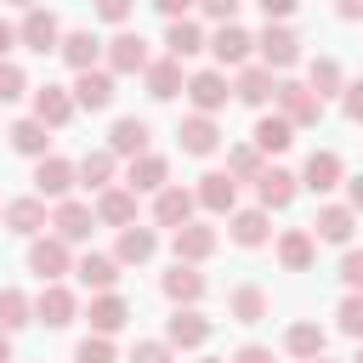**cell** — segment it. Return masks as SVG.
<instances>
[{
  "label": "cell",
  "mask_w": 363,
  "mask_h": 363,
  "mask_svg": "<svg viewBox=\"0 0 363 363\" xmlns=\"http://www.w3.org/2000/svg\"><path fill=\"white\" fill-rule=\"evenodd\" d=\"M79 187V176H74V159H62V153H45V159H34V193L40 199H68Z\"/></svg>",
  "instance_id": "cell-7"
},
{
  "label": "cell",
  "mask_w": 363,
  "mask_h": 363,
  "mask_svg": "<svg viewBox=\"0 0 363 363\" xmlns=\"http://www.w3.org/2000/svg\"><path fill=\"white\" fill-rule=\"evenodd\" d=\"M227 318H233V323H261V318H267V289H261V284H238V289L227 295Z\"/></svg>",
  "instance_id": "cell-39"
},
{
  "label": "cell",
  "mask_w": 363,
  "mask_h": 363,
  "mask_svg": "<svg viewBox=\"0 0 363 363\" xmlns=\"http://www.w3.org/2000/svg\"><path fill=\"white\" fill-rule=\"evenodd\" d=\"M199 363H227V357H199Z\"/></svg>",
  "instance_id": "cell-59"
},
{
  "label": "cell",
  "mask_w": 363,
  "mask_h": 363,
  "mask_svg": "<svg viewBox=\"0 0 363 363\" xmlns=\"http://www.w3.org/2000/svg\"><path fill=\"white\" fill-rule=\"evenodd\" d=\"M193 6H199V11H204V17H210V23H233V17H238V6H244V0H193Z\"/></svg>",
  "instance_id": "cell-47"
},
{
  "label": "cell",
  "mask_w": 363,
  "mask_h": 363,
  "mask_svg": "<svg viewBox=\"0 0 363 363\" xmlns=\"http://www.w3.org/2000/svg\"><path fill=\"white\" fill-rule=\"evenodd\" d=\"M272 102H278V113L301 130V125H318L323 119V102L306 91V79H278V91H272Z\"/></svg>",
  "instance_id": "cell-6"
},
{
  "label": "cell",
  "mask_w": 363,
  "mask_h": 363,
  "mask_svg": "<svg viewBox=\"0 0 363 363\" xmlns=\"http://www.w3.org/2000/svg\"><path fill=\"white\" fill-rule=\"evenodd\" d=\"M125 187H130V193H159V187H170V159H164V153H142V159H130Z\"/></svg>",
  "instance_id": "cell-29"
},
{
  "label": "cell",
  "mask_w": 363,
  "mask_h": 363,
  "mask_svg": "<svg viewBox=\"0 0 363 363\" xmlns=\"http://www.w3.org/2000/svg\"><path fill=\"white\" fill-rule=\"evenodd\" d=\"M74 278H79L85 289H96V295H102V289H113V284H119V261H113V255L85 250V255L74 261Z\"/></svg>",
  "instance_id": "cell-35"
},
{
  "label": "cell",
  "mask_w": 363,
  "mask_h": 363,
  "mask_svg": "<svg viewBox=\"0 0 363 363\" xmlns=\"http://www.w3.org/2000/svg\"><path fill=\"white\" fill-rule=\"evenodd\" d=\"M74 108H91V113H102L108 102H113V74L108 68H85V74H74Z\"/></svg>",
  "instance_id": "cell-26"
},
{
  "label": "cell",
  "mask_w": 363,
  "mask_h": 363,
  "mask_svg": "<svg viewBox=\"0 0 363 363\" xmlns=\"http://www.w3.org/2000/svg\"><path fill=\"white\" fill-rule=\"evenodd\" d=\"M352 363H363V346H357V357H352Z\"/></svg>",
  "instance_id": "cell-61"
},
{
  "label": "cell",
  "mask_w": 363,
  "mask_h": 363,
  "mask_svg": "<svg viewBox=\"0 0 363 363\" xmlns=\"http://www.w3.org/2000/svg\"><path fill=\"white\" fill-rule=\"evenodd\" d=\"M204 51H210V57H216V68L227 74V68H244V62H250L255 34H250V28H238V23H216V34L204 40Z\"/></svg>",
  "instance_id": "cell-3"
},
{
  "label": "cell",
  "mask_w": 363,
  "mask_h": 363,
  "mask_svg": "<svg viewBox=\"0 0 363 363\" xmlns=\"http://www.w3.org/2000/svg\"><path fill=\"white\" fill-rule=\"evenodd\" d=\"M176 142H182V153H193V159H210V153L221 147V125H216L210 113H187V119L176 125Z\"/></svg>",
  "instance_id": "cell-15"
},
{
  "label": "cell",
  "mask_w": 363,
  "mask_h": 363,
  "mask_svg": "<svg viewBox=\"0 0 363 363\" xmlns=\"http://www.w3.org/2000/svg\"><path fill=\"white\" fill-rule=\"evenodd\" d=\"M0 363H11V335L0 329Z\"/></svg>",
  "instance_id": "cell-57"
},
{
  "label": "cell",
  "mask_w": 363,
  "mask_h": 363,
  "mask_svg": "<svg viewBox=\"0 0 363 363\" xmlns=\"http://www.w3.org/2000/svg\"><path fill=\"white\" fill-rule=\"evenodd\" d=\"M346 210H352V216L363 210V176H346Z\"/></svg>",
  "instance_id": "cell-54"
},
{
  "label": "cell",
  "mask_w": 363,
  "mask_h": 363,
  "mask_svg": "<svg viewBox=\"0 0 363 363\" xmlns=\"http://www.w3.org/2000/svg\"><path fill=\"white\" fill-rule=\"evenodd\" d=\"M28 272H34L40 284H62V272H74V255H68V244H62L57 233H40V238H28Z\"/></svg>",
  "instance_id": "cell-2"
},
{
  "label": "cell",
  "mask_w": 363,
  "mask_h": 363,
  "mask_svg": "<svg viewBox=\"0 0 363 363\" xmlns=\"http://www.w3.org/2000/svg\"><path fill=\"white\" fill-rule=\"evenodd\" d=\"M193 210H199V199H193V187H182V182H170V187H159L153 193V221L159 227H182V221H193Z\"/></svg>",
  "instance_id": "cell-17"
},
{
  "label": "cell",
  "mask_w": 363,
  "mask_h": 363,
  "mask_svg": "<svg viewBox=\"0 0 363 363\" xmlns=\"http://www.w3.org/2000/svg\"><path fill=\"white\" fill-rule=\"evenodd\" d=\"M0 216H6V233H17V238H40V233L51 227V216H45V199H40V193H28V199H11Z\"/></svg>",
  "instance_id": "cell-18"
},
{
  "label": "cell",
  "mask_w": 363,
  "mask_h": 363,
  "mask_svg": "<svg viewBox=\"0 0 363 363\" xmlns=\"http://www.w3.org/2000/svg\"><path fill=\"white\" fill-rule=\"evenodd\" d=\"M340 284H346L352 295H363V250H346V255H340Z\"/></svg>",
  "instance_id": "cell-46"
},
{
  "label": "cell",
  "mask_w": 363,
  "mask_h": 363,
  "mask_svg": "<svg viewBox=\"0 0 363 363\" xmlns=\"http://www.w3.org/2000/svg\"><path fill=\"white\" fill-rule=\"evenodd\" d=\"M227 363H278V357H272V346H255V340H250V346H238Z\"/></svg>",
  "instance_id": "cell-51"
},
{
  "label": "cell",
  "mask_w": 363,
  "mask_h": 363,
  "mask_svg": "<svg viewBox=\"0 0 363 363\" xmlns=\"http://www.w3.org/2000/svg\"><path fill=\"white\" fill-rule=\"evenodd\" d=\"M91 210H96L102 227H130V221H136V193H130V187H102Z\"/></svg>",
  "instance_id": "cell-31"
},
{
  "label": "cell",
  "mask_w": 363,
  "mask_h": 363,
  "mask_svg": "<svg viewBox=\"0 0 363 363\" xmlns=\"http://www.w3.org/2000/svg\"><path fill=\"white\" fill-rule=\"evenodd\" d=\"M159 289H164V301H170V306H199L210 284H204V272H199V267L176 261V267H170V272L159 278Z\"/></svg>",
  "instance_id": "cell-21"
},
{
  "label": "cell",
  "mask_w": 363,
  "mask_h": 363,
  "mask_svg": "<svg viewBox=\"0 0 363 363\" xmlns=\"http://www.w3.org/2000/svg\"><path fill=\"white\" fill-rule=\"evenodd\" d=\"M182 96L193 102V113H221L227 108V96H233V85H227V74L221 68H199V74H187V85H182Z\"/></svg>",
  "instance_id": "cell-4"
},
{
  "label": "cell",
  "mask_w": 363,
  "mask_h": 363,
  "mask_svg": "<svg viewBox=\"0 0 363 363\" xmlns=\"http://www.w3.org/2000/svg\"><path fill=\"white\" fill-rule=\"evenodd\" d=\"M11 6H23V11H34V6H40V0H11Z\"/></svg>",
  "instance_id": "cell-58"
},
{
  "label": "cell",
  "mask_w": 363,
  "mask_h": 363,
  "mask_svg": "<svg viewBox=\"0 0 363 363\" xmlns=\"http://www.w3.org/2000/svg\"><path fill=\"white\" fill-rule=\"evenodd\" d=\"M295 182H301L306 193H329V187H340V182H346V164H340V153H335V147H312Z\"/></svg>",
  "instance_id": "cell-9"
},
{
  "label": "cell",
  "mask_w": 363,
  "mask_h": 363,
  "mask_svg": "<svg viewBox=\"0 0 363 363\" xmlns=\"http://www.w3.org/2000/svg\"><path fill=\"white\" fill-rule=\"evenodd\" d=\"M125 318H130V301H125V295H113V289L91 295V306H85V323H91V335H108V340L125 329Z\"/></svg>",
  "instance_id": "cell-22"
},
{
  "label": "cell",
  "mask_w": 363,
  "mask_h": 363,
  "mask_svg": "<svg viewBox=\"0 0 363 363\" xmlns=\"http://www.w3.org/2000/svg\"><path fill=\"white\" fill-rule=\"evenodd\" d=\"M323 346H329V335H323L318 323H289V335H284V352H289V357H301V363L323 357Z\"/></svg>",
  "instance_id": "cell-40"
},
{
  "label": "cell",
  "mask_w": 363,
  "mask_h": 363,
  "mask_svg": "<svg viewBox=\"0 0 363 363\" xmlns=\"http://www.w3.org/2000/svg\"><path fill=\"white\" fill-rule=\"evenodd\" d=\"M74 363H113V340L108 335H85L74 346Z\"/></svg>",
  "instance_id": "cell-44"
},
{
  "label": "cell",
  "mask_w": 363,
  "mask_h": 363,
  "mask_svg": "<svg viewBox=\"0 0 363 363\" xmlns=\"http://www.w3.org/2000/svg\"><path fill=\"white\" fill-rule=\"evenodd\" d=\"M130 6H136V0H96V17H102V23H125Z\"/></svg>",
  "instance_id": "cell-50"
},
{
  "label": "cell",
  "mask_w": 363,
  "mask_h": 363,
  "mask_svg": "<svg viewBox=\"0 0 363 363\" xmlns=\"http://www.w3.org/2000/svg\"><path fill=\"white\" fill-rule=\"evenodd\" d=\"M113 164H119V159H113L108 147H91V153H85V159L74 164V176H79V187L102 193V187H113Z\"/></svg>",
  "instance_id": "cell-38"
},
{
  "label": "cell",
  "mask_w": 363,
  "mask_h": 363,
  "mask_svg": "<svg viewBox=\"0 0 363 363\" xmlns=\"http://www.w3.org/2000/svg\"><path fill=\"white\" fill-rule=\"evenodd\" d=\"M335 323H340V335L363 340V295H352V289H346V301L335 306Z\"/></svg>",
  "instance_id": "cell-43"
},
{
  "label": "cell",
  "mask_w": 363,
  "mask_h": 363,
  "mask_svg": "<svg viewBox=\"0 0 363 363\" xmlns=\"http://www.w3.org/2000/svg\"><path fill=\"white\" fill-rule=\"evenodd\" d=\"M216 227H204V221H182L176 233H170V250H176V261H187V267H199V261H210L216 255Z\"/></svg>",
  "instance_id": "cell-13"
},
{
  "label": "cell",
  "mask_w": 363,
  "mask_h": 363,
  "mask_svg": "<svg viewBox=\"0 0 363 363\" xmlns=\"http://www.w3.org/2000/svg\"><path fill=\"white\" fill-rule=\"evenodd\" d=\"M210 335H216V323H210L199 306H176V312L164 318V346H170V352H176V346H182V352H199Z\"/></svg>",
  "instance_id": "cell-5"
},
{
  "label": "cell",
  "mask_w": 363,
  "mask_h": 363,
  "mask_svg": "<svg viewBox=\"0 0 363 363\" xmlns=\"http://www.w3.org/2000/svg\"><path fill=\"white\" fill-rule=\"evenodd\" d=\"M57 51H62V62H68L74 74H85V68H96V57H102V40H96L91 28H68Z\"/></svg>",
  "instance_id": "cell-34"
},
{
  "label": "cell",
  "mask_w": 363,
  "mask_h": 363,
  "mask_svg": "<svg viewBox=\"0 0 363 363\" xmlns=\"http://www.w3.org/2000/svg\"><path fill=\"white\" fill-rule=\"evenodd\" d=\"M6 136H11V147H17L23 159H45V153H51V130H45L34 113H28V119H17Z\"/></svg>",
  "instance_id": "cell-37"
},
{
  "label": "cell",
  "mask_w": 363,
  "mask_h": 363,
  "mask_svg": "<svg viewBox=\"0 0 363 363\" xmlns=\"http://www.w3.org/2000/svg\"><path fill=\"white\" fill-rule=\"evenodd\" d=\"M335 17L340 23H363V0H335Z\"/></svg>",
  "instance_id": "cell-55"
},
{
  "label": "cell",
  "mask_w": 363,
  "mask_h": 363,
  "mask_svg": "<svg viewBox=\"0 0 363 363\" xmlns=\"http://www.w3.org/2000/svg\"><path fill=\"white\" fill-rule=\"evenodd\" d=\"M153 11H159L164 23H176V17H187V11H193V0H153Z\"/></svg>",
  "instance_id": "cell-53"
},
{
  "label": "cell",
  "mask_w": 363,
  "mask_h": 363,
  "mask_svg": "<svg viewBox=\"0 0 363 363\" xmlns=\"http://www.w3.org/2000/svg\"><path fill=\"white\" fill-rule=\"evenodd\" d=\"M79 318V295L68 289V284H45L40 295H34V323H45V329H68Z\"/></svg>",
  "instance_id": "cell-8"
},
{
  "label": "cell",
  "mask_w": 363,
  "mask_h": 363,
  "mask_svg": "<svg viewBox=\"0 0 363 363\" xmlns=\"http://www.w3.org/2000/svg\"><path fill=\"white\" fill-rule=\"evenodd\" d=\"M312 363H335V357H312Z\"/></svg>",
  "instance_id": "cell-60"
},
{
  "label": "cell",
  "mask_w": 363,
  "mask_h": 363,
  "mask_svg": "<svg viewBox=\"0 0 363 363\" xmlns=\"http://www.w3.org/2000/svg\"><path fill=\"white\" fill-rule=\"evenodd\" d=\"M142 85H147V96H153V102H170V96H182L187 74H182V62H176V57H153V62L142 68Z\"/></svg>",
  "instance_id": "cell-25"
},
{
  "label": "cell",
  "mask_w": 363,
  "mask_h": 363,
  "mask_svg": "<svg viewBox=\"0 0 363 363\" xmlns=\"http://www.w3.org/2000/svg\"><path fill=\"white\" fill-rule=\"evenodd\" d=\"M11 45H17V28H11V23H0V62H6V51H11Z\"/></svg>",
  "instance_id": "cell-56"
},
{
  "label": "cell",
  "mask_w": 363,
  "mask_h": 363,
  "mask_svg": "<svg viewBox=\"0 0 363 363\" xmlns=\"http://www.w3.org/2000/svg\"><path fill=\"white\" fill-rule=\"evenodd\" d=\"M17 45H28V51H57L62 45V23L45 11V6H34V11H23V23H17Z\"/></svg>",
  "instance_id": "cell-10"
},
{
  "label": "cell",
  "mask_w": 363,
  "mask_h": 363,
  "mask_svg": "<svg viewBox=\"0 0 363 363\" xmlns=\"http://www.w3.org/2000/svg\"><path fill=\"white\" fill-rule=\"evenodd\" d=\"M28 96H34V119H40L45 130H62V125L79 113V108H74V91H62V85H51V79H45L40 91H28Z\"/></svg>",
  "instance_id": "cell-14"
},
{
  "label": "cell",
  "mask_w": 363,
  "mask_h": 363,
  "mask_svg": "<svg viewBox=\"0 0 363 363\" xmlns=\"http://www.w3.org/2000/svg\"><path fill=\"white\" fill-rule=\"evenodd\" d=\"M261 11H267V23H284V17H295V6L301 0H255Z\"/></svg>",
  "instance_id": "cell-52"
},
{
  "label": "cell",
  "mask_w": 363,
  "mask_h": 363,
  "mask_svg": "<svg viewBox=\"0 0 363 363\" xmlns=\"http://www.w3.org/2000/svg\"><path fill=\"white\" fill-rule=\"evenodd\" d=\"M340 113H346L352 125H363V79H352V85L340 91Z\"/></svg>",
  "instance_id": "cell-48"
},
{
  "label": "cell",
  "mask_w": 363,
  "mask_h": 363,
  "mask_svg": "<svg viewBox=\"0 0 363 363\" xmlns=\"http://www.w3.org/2000/svg\"><path fill=\"white\" fill-rule=\"evenodd\" d=\"M204 40H210V34H204V28L193 23V17H176V23L164 28V57L187 62V57H199V51H204Z\"/></svg>",
  "instance_id": "cell-33"
},
{
  "label": "cell",
  "mask_w": 363,
  "mask_h": 363,
  "mask_svg": "<svg viewBox=\"0 0 363 363\" xmlns=\"http://www.w3.org/2000/svg\"><path fill=\"white\" fill-rule=\"evenodd\" d=\"M261 170H267V159H261V153H255L250 142H238V147H227V176H233V182H255Z\"/></svg>",
  "instance_id": "cell-42"
},
{
  "label": "cell",
  "mask_w": 363,
  "mask_h": 363,
  "mask_svg": "<svg viewBox=\"0 0 363 363\" xmlns=\"http://www.w3.org/2000/svg\"><path fill=\"white\" fill-rule=\"evenodd\" d=\"M295 193H301L295 170H278V164H267V170L255 176V199H261V210H267V216H272V210H289V204H295Z\"/></svg>",
  "instance_id": "cell-16"
},
{
  "label": "cell",
  "mask_w": 363,
  "mask_h": 363,
  "mask_svg": "<svg viewBox=\"0 0 363 363\" xmlns=\"http://www.w3.org/2000/svg\"><path fill=\"white\" fill-rule=\"evenodd\" d=\"M278 261H284V272H306V267L318 261V238H312L306 227L278 233Z\"/></svg>",
  "instance_id": "cell-32"
},
{
  "label": "cell",
  "mask_w": 363,
  "mask_h": 363,
  "mask_svg": "<svg viewBox=\"0 0 363 363\" xmlns=\"http://www.w3.org/2000/svg\"><path fill=\"white\" fill-rule=\"evenodd\" d=\"M227 238H233L238 250H261V244L272 238L267 210H261V204H255V210H233V216H227Z\"/></svg>",
  "instance_id": "cell-28"
},
{
  "label": "cell",
  "mask_w": 363,
  "mask_h": 363,
  "mask_svg": "<svg viewBox=\"0 0 363 363\" xmlns=\"http://www.w3.org/2000/svg\"><path fill=\"white\" fill-rule=\"evenodd\" d=\"M272 91H278V74H272V68H261V62H244V68H238V79H233V96H238L244 108H267V102H272Z\"/></svg>",
  "instance_id": "cell-23"
},
{
  "label": "cell",
  "mask_w": 363,
  "mask_h": 363,
  "mask_svg": "<svg viewBox=\"0 0 363 363\" xmlns=\"http://www.w3.org/2000/svg\"><path fill=\"white\" fill-rule=\"evenodd\" d=\"M28 323H34V301H28L23 289H0V329L17 335V329H28Z\"/></svg>",
  "instance_id": "cell-41"
},
{
  "label": "cell",
  "mask_w": 363,
  "mask_h": 363,
  "mask_svg": "<svg viewBox=\"0 0 363 363\" xmlns=\"http://www.w3.org/2000/svg\"><path fill=\"white\" fill-rule=\"evenodd\" d=\"M289 142H295V125H289L284 113H261L255 130H250V147H255L261 159H267V153H284Z\"/></svg>",
  "instance_id": "cell-30"
},
{
  "label": "cell",
  "mask_w": 363,
  "mask_h": 363,
  "mask_svg": "<svg viewBox=\"0 0 363 363\" xmlns=\"http://www.w3.org/2000/svg\"><path fill=\"white\" fill-rule=\"evenodd\" d=\"M147 62H153V51H147V40L136 28H119L108 40V74H142Z\"/></svg>",
  "instance_id": "cell-11"
},
{
  "label": "cell",
  "mask_w": 363,
  "mask_h": 363,
  "mask_svg": "<svg viewBox=\"0 0 363 363\" xmlns=\"http://www.w3.org/2000/svg\"><path fill=\"white\" fill-rule=\"evenodd\" d=\"M130 363H170V346H164V340H136Z\"/></svg>",
  "instance_id": "cell-49"
},
{
  "label": "cell",
  "mask_w": 363,
  "mask_h": 363,
  "mask_svg": "<svg viewBox=\"0 0 363 363\" xmlns=\"http://www.w3.org/2000/svg\"><path fill=\"white\" fill-rule=\"evenodd\" d=\"M91 227H96V210H91V204H79V199H62V204L51 210V233H57L62 244H85V238H91Z\"/></svg>",
  "instance_id": "cell-19"
},
{
  "label": "cell",
  "mask_w": 363,
  "mask_h": 363,
  "mask_svg": "<svg viewBox=\"0 0 363 363\" xmlns=\"http://www.w3.org/2000/svg\"><path fill=\"white\" fill-rule=\"evenodd\" d=\"M255 51H261V68L284 74V68L301 62V34H295L289 23H267V28L255 34Z\"/></svg>",
  "instance_id": "cell-1"
},
{
  "label": "cell",
  "mask_w": 363,
  "mask_h": 363,
  "mask_svg": "<svg viewBox=\"0 0 363 363\" xmlns=\"http://www.w3.org/2000/svg\"><path fill=\"white\" fill-rule=\"evenodd\" d=\"M306 91H312L318 102H323V96H340V91H346L340 62H335V57H312V62H306Z\"/></svg>",
  "instance_id": "cell-36"
},
{
  "label": "cell",
  "mask_w": 363,
  "mask_h": 363,
  "mask_svg": "<svg viewBox=\"0 0 363 363\" xmlns=\"http://www.w3.org/2000/svg\"><path fill=\"white\" fill-rule=\"evenodd\" d=\"M147 119H136V113H125V119H113V130H108V153L113 159H142L147 153Z\"/></svg>",
  "instance_id": "cell-27"
},
{
  "label": "cell",
  "mask_w": 363,
  "mask_h": 363,
  "mask_svg": "<svg viewBox=\"0 0 363 363\" xmlns=\"http://www.w3.org/2000/svg\"><path fill=\"white\" fill-rule=\"evenodd\" d=\"M17 96H28V74L6 57V62H0V102H17Z\"/></svg>",
  "instance_id": "cell-45"
},
{
  "label": "cell",
  "mask_w": 363,
  "mask_h": 363,
  "mask_svg": "<svg viewBox=\"0 0 363 363\" xmlns=\"http://www.w3.org/2000/svg\"><path fill=\"white\" fill-rule=\"evenodd\" d=\"M318 244H346L352 250V233H357V216L346 210V204H318V216H312V227H306Z\"/></svg>",
  "instance_id": "cell-20"
},
{
  "label": "cell",
  "mask_w": 363,
  "mask_h": 363,
  "mask_svg": "<svg viewBox=\"0 0 363 363\" xmlns=\"http://www.w3.org/2000/svg\"><path fill=\"white\" fill-rule=\"evenodd\" d=\"M193 199H199V210H210V216H233V210H238V182H233L227 170H204L199 187H193Z\"/></svg>",
  "instance_id": "cell-12"
},
{
  "label": "cell",
  "mask_w": 363,
  "mask_h": 363,
  "mask_svg": "<svg viewBox=\"0 0 363 363\" xmlns=\"http://www.w3.org/2000/svg\"><path fill=\"white\" fill-rule=\"evenodd\" d=\"M153 255H159V233L153 227H136V221L119 227V244H113V261L119 267H147Z\"/></svg>",
  "instance_id": "cell-24"
}]
</instances>
